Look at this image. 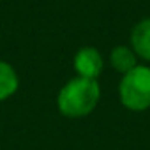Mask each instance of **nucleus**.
I'll return each instance as SVG.
<instances>
[{"instance_id": "1", "label": "nucleus", "mask_w": 150, "mask_h": 150, "mask_svg": "<svg viewBox=\"0 0 150 150\" xmlns=\"http://www.w3.org/2000/svg\"><path fill=\"white\" fill-rule=\"evenodd\" d=\"M101 99V87L97 80L72 78L69 80L57 97V106L64 117L80 118L92 113Z\"/></svg>"}, {"instance_id": "2", "label": "nucleus", "mask_w": 150, "mask_h": 150, "mask_svg": "<svg viewBox=\"0 0 150 150\" xmlns=\"http://www.w3.org/2000/svg\"><path fill=\"white\" fill-rule=\"evenodd\" d=\"M118 96L124 108L131 111H145L150 108V67L136 65L122 74Z\"/></svg>"}, {"instance_id": "3", "label": "nucleus", "mask_w": 150, "mask_h": 150, "mask_svg": "<svg viewBox=\"0 0 150 150\" xmlns=\"http://www.w3.org/2000/svg\"><path fill=\"white\" fill-rule=\"evenodd\" d=\"M104 62L94 46H83L74 55V71L78 72L80 78H88V80H97L99 74L103 72Z\"/></svg>"}, {"instance_id": "4", "label": "nucleus", "mask_w": 150, "mask_h": 150, "mask_svg": "<svg viewBox=\"0 0 150 150\" xmlns=\"http://www.w3.org/2000/svg\"><path fill=\"white\" fill-rule=\"evenodd\" d=\"M131 46L138 57L150 62V18H145L134 25L131 32Z\"/></svg>"}, {"instance_id": "5", "label": "nucleus", "mask_w": 150, "mask_h": 150, "mask_svg": "<svg viewBox=\"0 0 150 150\" xmlns=\"http://www.w3.org/2000/svg\"><path fill=\"white\" fill-rule=\"evenodd\" d=\"M110 65L117 72L125 74L138 65V55L132 51V48H127L124 44L115 46L110 53Z\"/></svg>"}, {"instance_id": "6", "label": "nucleus", "mask_w": 150, "mask_h": 150, "mask_svg": "<svg viewBox=\"0 0 150 150\" xmlns=\"http://www.w3.org/2000/svg\"><path fill=\"white\" fill-rule=\"evenodd\" d=\"M20 87V78L14 67L4 60H0V101H6L16 94Z\"/></svg>"}]
</instances>
